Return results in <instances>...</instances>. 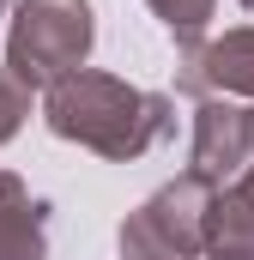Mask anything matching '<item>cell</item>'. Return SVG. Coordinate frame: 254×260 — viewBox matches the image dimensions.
<instances>
[{
    "label": "cell",
    "instance_id": "obj_1",
    "mask_svg": "<svg viewBox=\"0 0 254 260\" xmlns=\"http://www.w3.org/2000/svg\"><path fill=\"white\" fill-rule=\"evenodd\" d=\"M43 115H49L55 139H73V145H85V151H97L109 164H127V157L151 151L164 133L176 127L170 97L139 91V85L115 79V73H91V67H79L73 79H61L49 91Z\"/></svg>",
    "mask_w": 254,
    "mask_h": 260
},
{
    "label": "cell",
    "instance_id": "obj_2",
    "mask_svg": "<svg viewBox=\"0 0 254 260\" xmlns=\"http://www.w3.org/2000/svg\"><path fill=\"white\" fill-rule=\"evenodd\" d=\"M91 0H18L12 37H6V67L24 91H55L73 79L91 55Z\"/></svg>",
    "mask_w": 254,
    "mask_h": 260
},
{
    "label": "cell",
    "instance_id": "obj_3",
    "mask_svg": "<svg viewBox=\"0 0 254 260\" xmlns=\"http://www.w3.org/2000/svg\"><path fill=\"white\" fill-rule=\"evenodd\" d=\"M212 182L206 176H176L170 188L127 212L121 224V260H206V212H212Z\"/></svg>",
    "mask_w": 254,
    "mask_h": 260
},
{
    "label": "cell",
    "instance_id": "obj_4",
    "mask_svg": "<svg viewBox=\"0 0 254 260\" xmlns=\"http://www.w3.org/2000/svg\"><path fill=\"white\" fill-rule=\"evenodd\" d=\"M194 176H206L212 188L236 182L242 170H254V103H224L206 97L194 115Z\"/></svg>",
    "mask_w": 254,
    "mask_h": 260
},
{
    "label": "cell",
    "instance_id": "obj_5",
    "mask_svg": "<svg viewBox=\"0 0 254 260\" xmlns=\"http://www.w3.org/2000/svg\"><path fill=\"white\" fill-rule=\"evenodd\" d=\"M182 91H200V97H254V30H224L212 43H188L182 55V73H176Z\"/></svg>",
    "mask_w": 254,
    "mask_h": 260
},
{
    "label": "cell",
    "instance_id": "obj_6",
    "mask_svg": "<svg viewBox=\"0 0 254 260\" xmlns=\"http://www.w3.org/2000/svg\"><path fill=\"white\" fill-rule=\"evenodd\" d=\"M206 254L218 260H254V170L224 182L206 212Z\"/></svg>",
    "mask_w": 254,
    "mask_h": 260
},
{
    "label": "cell",
    "instance_id": "obj_7",
    "mask_svg": "<svg viewBox=\"0 0 254 260\" xmlns=\"http://www.w3.org/2000/svg\"><path fill=\"white\" fill-rule=\"evenodd\" d=\"M0 260H49V224L30 188L0 170Z\"/></svg>",
    "mask_w": 254,
    "mask_h": 260
},
{
    "label": "cell",
    "instance_id": "obj_8",
    "mask_svg": "<svg viewBox=\"0 0 254 260\" xmlns=\"http://www.w3.org/2000/svg\"><path fill=\"white\" fill-rule=\"evenodd\" d=\"M151 12L170 24V37H182V43H194L206 24H212V0H151Z\"/></svg>",
    "mask_w": 254,
    "mask_h": 260
},
{
    "label": "cell",
    "instance_id": "obj_9",
    "mask_svg": "<svg viewBox=\"0 0 254 260\" xmlns=\"http://www.w3.org/2000/svg\"><path fill=\"white\" fill-rule=\"evenodd\" d=\"M24 115H30V91L12 79V67L0 61V145L18 133V121H24Z\"/></svg>",
    "mask_w": 254,
    "mask_h": 260
},
{
    "label": "cell",
    "instance_id": "obj_10",
    "mask_svg": "<svg viewBox=\"0 0 254 260\" xmlns=\"http://www.w3.org/2000/svg\"><path fill=\"white\" fill-rule=\"evenodd\" d=\"M6 6H12V0H0V18H6Z\"/></svg>",
    "mask_w": 254,
    "mask_h": 260
},
{
    "label": "cell",
    "instance_id": "obj_11",
    "mask_svg": "<svg viewBox=\"0 0 254 260\" xmlns=\"http://www.w3.org/2000/svg\"><path fill=\"white\" fill-rule=\"evenodd\" d=\"M242 6H248V12H254V0H242Z\"/></svg>",
    "mask_w": 254,
    "mask_h": 260
},
{
    "label": "cell",
    "instance_id": "obj_12",
    "mask_svg": "<svg viewBox=\"0 0 254 260\" xmlns=\"http://www.w3.org/2000/svg\"><path fill=\"white\" fill-rule=\"evenodd\" d=\"M206 260H218V254H206Z\"/></svg>",
    "mask_w": 254,
    "mask_h": 260
}]
</instances>
